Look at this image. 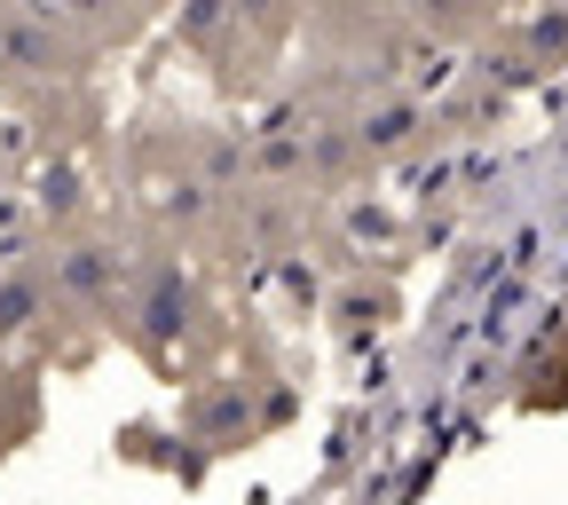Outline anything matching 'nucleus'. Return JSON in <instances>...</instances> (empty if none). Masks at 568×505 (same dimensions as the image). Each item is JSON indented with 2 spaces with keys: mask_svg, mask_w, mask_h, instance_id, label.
I'll list each match as a JSON object with an SVG mask.
<instances>
[{
  "mask_svg": "<svg viewBox=\"0 0 568 505\" xmlns=\"http://www.w3.org/2000/svg\"><path fill=\"white\" fill-rule=\"evenodd\" d=\"M119 332H126L142 355H151V364H174V355H205L213 340H222V324H213V301H205V284H197L174 253H134Z\"/></svg>",
  "mask_w": 568,
  "mask_h": 505,
  "instance_id": "obj_1",
  "label": "nucleus"
},
{
  "mask_svg": "<svg viewBox=\"0 0 568 505\" xmlns=\"http://www.w3.org/2000/svg\"><path fill=\"white\" fill-rule=\"evenodd\" d=\"M253 426H261L253 380H205V387L182 395V435L205 443V451H237V443H253Z\"/></svg>",
  "mask_w": 568,
  "mask_h": 505,
  "instance_id": "obj_2",
  "label": "nucleus"
},
{
  "mask_svg": "<svg viewBox=\"0 0 568 505\" xmlns=\"http://www.w3.org/2000/svg\"><path fill=\"white\" fill-rule=\"evenodd\" d=\"M426 127H435V111H426L418 95H372L364 111L347 119V142H355V159L387 166V159L418 151V142H426Z\"/></svg>",
  "mask_w": 568,
  "mask_h": 505,
  "instance_id": "obj_3",
  "label": "nucleus"
},
{
  "mask_svg": "<svg viewBox=\"0 0 568 505\" xmlns=\"http://www.w3.org/2000/svg\"><path fill=\"white\" fill-rule=\"evenodd\" d=\"M32 222L48 230V245L55 238H80V230H95V190H88V174H80V159H40V174H32Z\"/></svg>",
  "mask_w": 568,
  "mask_h": 505,
  "instance_id": "obj_4",
  "label": "nucleus"
},
{
  "mask_svg": "<svg viewBox=\"0 0 568 505\" xmlns=\"http://www.w3.org/2000/svg\"><path fill=\"white\" fill-rule=\"evenodd\" d=\"M48 309H55L48 301V261H9V269H0V347L24 340Z\"/></svg>",
  "mask_w": 568,
  "mask_h": 505,
  "instance_id": "obj_5",
  "label": "nucleus"
},
{
  "mask_svg": "<svg viewBox=\"0 0 568 505\" xmlns=\"http://www.w3.org/2000/svg\"><path fill=\"white\" fill-rule=\"evenodd\" d=\"M418 17H426V32H443V40H481L497 24V0H418Z\"/></svg>",
  "mask_w": 568,
  "mask_h": 505,
  "instance_id": "obj_6",
  "label": "nucleus"
},
{
  "mask_svg": "<svg viewBox=\"0 0 568 505\" xmlns=\"http://www.w3.org/2000/svg\"><path fill=\"white\" fill-rule=\"evenodd\" d=\"M387 309H395V293H347V301H339V332H347V340H364V332L387 324Z\"/></svg>",
  "mask_w": 568,
  "mask_h": 505,
  "instance_id": "obj_7",
  "label": "nucleus"
},
{
  "mask_svg": "<svg viewBox=\"0 0 568 505\" xmlns=\"http://www.w3.org/2000/svg\"><path fill=\"white\" fill-rule=\"evenodd\" d=\"M24 159H32V134H24V127H9V119H0V198H9V190H17V174H24Z\"/></svg>",
  "mask_w": 568,
  "mask_h": 505,
  "instance_id": "obj_8",
  "label": "nucleus"
},
{
  "mask_svg": "<svg viewBox=\"0 0 568 505\" xmlns=\"http://www.w3.org/2000/svg\"><path fill=\"white\" fill-rule=\"evenodd\" d=\"M301 9H308V0H301Z\"/></svg>",
  "mask_w": 568,
  "mask_h": 505,
  "instance_id": "obj_9",
  "label": "nucleus"
}]
</instances>
